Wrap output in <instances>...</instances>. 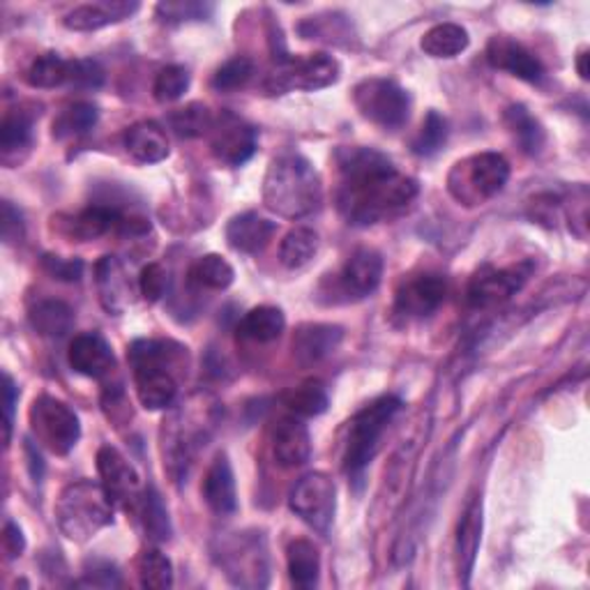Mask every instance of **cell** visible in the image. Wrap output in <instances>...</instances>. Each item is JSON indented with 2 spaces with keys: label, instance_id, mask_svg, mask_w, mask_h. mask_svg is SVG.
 Listing matches in <instances>:
<instances>
[{
  "label": "cell",
  "instance_id": "obj_43",
  "mask_svg": "<svg viewBox=\"0 0 590 590\" xmlns=\"http://www.w3.org/2000/svg\"><path fill=\"white\" fill-rule=\"evenodd\" d=\"M254 76V63L245 56H236L224 63L215 76H213V88L219 93H233L245 88Z\"/></svg>",
  "mask_w": 590,
  "mask_h": 590
},
{
  "label": "cell",
  "instance_id": "obj_45",
  "mask_svg": "<svg viewBox=\"0 0 590 590\" xmlns=\"http://www.w3.org/2000/svg\"><path fill=\"white\" fill-rule=\"evenodd\" d=\"M210 3H196V0H173V3H159L155 8L157 16L167 24H185V22H201L213 14Z\"/></svg>",
  "mask_w": 590,
  "mask_h": 590
},
{
  "label": "cell",
  "instance_id": "obj_24",
  "mask_svg": "<svg viewBox=\"0 0 590 590\" xmlns=\"http://www.w3.org/2000/svg\"><path fill=\"white\" fill-rule=\"evenodd\" d=\"M275 231H277L275 221L261 217L258 213H242L229 221L227 240L236 252L258 254L268 248Z\"/></svg>",
  "mask_w": 590,
  "mask_h": 590
},
{
  "label": "cell",
  "instance_id": "obj_29",
  "mask_svg": "<svg viewBox=\"0 0 590 590\" xmlns=\"http://www.w3.org/2000/svg\"><path fill=\"white\" fill-rule=\"evenodd\" d=\"M287 565H289V579L296 588L312 590L318 586L321 556L314 542L293 540L287 549Z\"/></svg>",
  "mask_w": 590,
  "mask_h": 590
},
{
  "label": "cell",
  "instance_id": "obj_34",
  "mask_svg": "<svg viewBox=\"0 0 590 590\" xmlns=\"http://www.w3.org/2000/svg\"><path fill=\"white\" fill-rule=\"evenodd\" d=\"M236 279V270L227 258L219 254H206L192 263L190 268V281L198 289L208 291H224L229 289Z\"/></svg>",
  "mask_w": 590,
  "mask_h": 590
},
{
  "label": "cell",
  "instance_id": "obj_53",
  "mask_svg": "<svg viewBox=\"0 0 590 590\" xmlns=\"http://www.w3.org/2000/svg\"><path fill=\"white\" fill-rule=\"evenodd\" d=\"M26 453H28V459H31L33 478L39 482V480H43V473H45V463H43V457H39V453L33 447V441H26Z\"/></svg>",
  "mask_w": 590,
  "mask_h": 590
},
{
  "label": "cell",
  "instance_id": "obj_44",
  "mask_svg": "<svg viewBox=\"0 0 590 590\" xmlns=\"http://www.w3.org/2000/svg\"><path fill=\"white\" fill-rule=\"evenodd\" d=\"M190 72L182 65H169L165 70H159L155 84H153V95L157 101H176L190 88Z\"/></svg>",
  "mask_w": 590,
  "mask_h": 590
},
{
  "label": "cell",
  "instance_id": "obj_9",
  "mask_svg": "<svg viewBox=\"0 0 590 590\" xmlns=\"http://www.w3.org/2000/svg\"><path fill=\"white\" fill-rule=\"evenodd\" d=\"M353 101L360 116L381 130H401L411 118V95L393 79H364Z\"/></svg>",
  "mask_w": 590,
  "mask_h": 590
},
{
  "label": "cell",
  "instance_id": "obj_40",
  "mask_svg": "<svg viewBox=\"0 0 590 590\" xmlns=\"http://www.w3.org/2000/svg\"><path fill=\"white\" fill-rule=\"evenodd\" d=\"M141 517H144V526L150 540L167 542L171 538L169 510L155 486H148L144 498H141Z\"/></svg>",
  "mask_w": 590,
  "mask_h": 590
},
{
  "label": "cell",
  "instance_id": "obj_5",
  "mask_svg": "<svg viewBox=\"0 0 590 590\" xmlns=\"http://www.w3.org/2000/svg\"><path fill=\"white\" fill-rule=\"evenodd\" d=\"M401 399L395 395H383L358 411L349 426H346L344 441V471L349 475H360L372 463L378 453L381 438L388 424L401 411Z\"/></svg>",
  "mask_w": 590,
  "mask_h": 590
},
{
  "label": "cell",
  "instance_id": "obj_6",
  "mask_svg": "<svg viewBox=\"0 0 590 590\" xmlns=\"http://www.w3.org/2000/svg\"><path fill=\"white\" fill-rule=\"evenodd\" d=\"M510 180V165L498 153H478L466 157L447 173V192L466 208L482 206L503 192Z\"/></svg>",
  "mask_w": 590,
  "mask_h": 590
},
{
  "label": "cell",
  "instance_id": "obj_15",
  "mask_svg": "<svg viewBox=\"0 0 590 590\" xmlns=\"http://www.w3.org/2000/svg\"><path fill=\"white\" fill-rule=\"evenodd\" d=\"M447 296V281L441 275H420L397 291L395 312L404 318H424L434 314Z\"/></svg>",
  "mask_w": 590,
  "mask_h": 590
},
{
  "label": "cell",
  "instance_id": "obj_12",
  "mask_svg": "<svg viewBox=\"0 0 590 590\" xmlns=\"http://www.w3.org/2000/svg\"><path fill=\"white\" fill-rule=\"evenodd\" d=\"M531 275H533L531 261H521L507 268L484 266L475 273L471 284H468L466 300L473 310L498 308V304L517 296L526 287V281L531 279Z\"/></svg>",
  "mask_w": 590,
  "mask_h": 590
},
{
  "label": "cell",
  "instance_id": "obj_54",
  "mask_svg": "<svg viewBox=\"0 0 590 590\" xmlns=\"http://www.w3.org/2000/svg\"><path fill=\"white\" fill-rule=\"evenodd\" d=\"M577 70L583 81H588V49H581L577 56Z\"/></svg>",
  "mask_w": 590,
  "mask_h": 590
},
{
  "label": "cell",
  "instance_id": "obj_26",
  "mask_svg": "<svg viewBox=\"0 0 590 590\" xmlns=\"http://www.w3.org/2000/svg\"><path fill=\"white\" fill-rule=\"evenodd\" d=\"M125 148L141 165H157L169 157V139L153 120H139L125 132Z\"/></svg>",
  "mask_w": 590,
  "mask_h": 590
},
{
  "label": "cell",
  "instance_id": "obj_46",
  "mask_svg": "<svg viewBox=\"0 0 590 590\" xmlns=\"http://www.w3.org/2000/svg\"><path fill=\"white\" fill-rule=\"evenodd\" d=\"M101 84H105V70L99 68V63H95V60H86V58L70 60V86L95 91Z\"/></svg>",
  "mask_w": 590,
  "mask_h": 590
},
{
  "label": "cell",
  "instance_id": "obj_52",
  "mask_svg": "<svg viewBox=\"0 0 590 590\" xmlns=\"http://www.w3.org/2000/svg\"><path fill=\"white\" fill-rule=\"evenodd\" d=\"M3 395H5V445H10V438H12V422H14V404H16V397H19V388L14 385L12 376L5 374L3 376Z\"/></svg>",
  "mask_w": 590,
  "mask_h": 590
},
{
  "label": "cell",
  "instance_id": "obj_38",
  "mask_svg": "<svg viewBox=\"0 0 590 590\" xmlns=\"http://www.w3.org/2000/svg\"><path fill=\"white\" fill-rule=\"evenodd\" d=\"M136 575L139 581L148 590H167L173 586V565L167 554L159 549L148 546L136 558Z\"/></svg>",
  "mask_w": 590,
  "mask_h": 590
},
{
  "label": "cell",
  "instance_id": "obj_27",
  "mask_svg": "<svg viewBox=\"0 0 590 590\" xmlns=\"http://www.w3.org/2000/svg\"><path fill=\"white\" fill-rule=\"evenodd\" d=\"M120 219H123V215L111 206H91L86 210L68 217V221H60V231L72 240L88 242V240L107 236L111 229H118Z\"/></svg>",
  "mask_w": 590,
  "mask_h": 590
},
{
  "label": "cell",
  "instance_id": "obj_32",
  "mask_svg": "<svg viewBox=\"0 0 590 590\" xmlns=\"http://www.w3.org/2000/svg\"><path fill=\"white\" fill-rule=\"evenodd\" d=\"M318 252V233L308 227H298L279 242V261L284 268L300 270L312 263Z\"/></svg>",
  "mask_w": 590,
  "mask_h": 590
},
{
  "label": "cell",
  "instance_id": "obj_50",
  "mask_svg": "<svg viewBox=\"0 0 590 590\" xmlns=\"http://www.w3.org/2000/svg\"><path fill=\"white\" fill-rule=\"evenodd\" d=\"M0 229H3V240L8 245H14V242L24 240V217L19 213L10 201H3V217H0Z\"/></svg>",
  "mask_w": 590,
  "mask_h": 590
},
{
  "label": "cell",
  "instance_id": "obj_7",
  "mask_svg": "<svg viewBox=\"0 0 590 590\" xmlns=\"http://www.w3.org/2000/svg\"><path fill=\"white\" fill-rule=\"evenodd\" d=\"M215 558L224 575L240 588H263L270 581L268 542L261 533L242 531L229 533L213 546Z\"/></svg>",
  "mask_w": 590,
  "mask_h": 590
},
{
  "label": "cell",
  "instance_id": "obj_48",
  "mask_svg": "<svg viewBox=\"0 0 590 590\" xmlns=\"http://www.w3.org/2000/svg\"><path fill=\"white\" fill-rule=\"evenodd\" d=\"M84 583L93 588H118L120 586V575L113 563L109 561H93L84 569Z\"/></svg>",
  "mask_w": 590,
  "mask_h": 590
},
{
  "label": "cell",
  "instance_id": "obj_39",
  "mask_svg": "<svg viewBox=\"0 0 590 590\" xmlns=\"http://www.w3.org/2000/svg\"><path fill=\"white\" fill-rule=\"evenodd\" d=\"M507 130L513 132V136L519 141V146L523 153L528 155H535L542 150L544 146V130L542 125L538 123V120L528 113L526 107L521 105H513L510 109L505 111L503 116Z\"/></svg>",
  "mask_w": 590,
  "mask_h": 590
},
{
  "label": "cell",
  "instance_id": "obj_18",
  "mask_svg": "<svg viewBox=\"0 0 590 590\" xmlns=\"http://www.w3.org/2000/svg\"><path fill=\"white\" fill-rule=\"evenodd\" d=\"M273 455L281 468L304 466L312 457V436L298 416L281 418L273 432Z\"/></svg>",
  "mask_w": 590,
  "mask_h": 590
},
{
  "label": "cell",
  "instance_id": "obj_20",
  "mask_svg": "<svg viewBox=\"0 0 590 590\" xmlns=\"http://www.w3.org/2000/svg\"><path fill=\"white\" fill-rule=\"evenodd\" d=\"M68 360L76 374L88 378H101L111 374L116 368V358L109 341L97 333L76 335L70 344Z\"/></svg>",
  "mask_w": 590,
  "mask_h": 590
},
{
  "label": "cell",
  "instance_id": "obj_31",
  "mask_svg": "<svg viewBox=\"0 0 590 590\" xmlns=\"http://www.w3.org/2000/svg\"><path fill=\"white\" fill-rule=\"evenodd\" d=\"M480 533H482V503L480 498H473L466 505L463 517L459 521V531H457V554L461 561V573L466 577L473 573L475 554L480 549Z\"/></svg>",
  "mask_w": 590,
  "mask_h": 590
},
{
  "label": "cell",
  "instance_id": "obj_28",
  "mask_svg": "<svg viewBox=\"0 0 590 590\" xmlns=\"http://www.w3.org/2000/svg\"><path fill=\"white\" fill-rule=\"evenodd\" d=\"M31 325L43 335L51 339L65 337L74 328V312L63 300H39L31 308Z\"/></svg>",
  "mask_w": 590,
  "mask_h": 590
},
{
  "label": "cell",
  "instance_id": "obj_35",
  "mask_svg": "<svg viewBox=\"0 0 590 590\" xmlns=\"http://www.w3.org/2000/svg\"><path fill=\"white\" fill-rule=\"evenodd\" d=\"M328 390L321 381H304L284 395V406L298 418H316L328 411Z\"/></svg>",
  "mask_w": 590,
  "mask_h": 590
},
{
  "label": "cell",
  "instance_id": "obj_42",
  "mask_svg": "<svg viewBox=\"0 0 590 590\" xmlns=\"http://www.w3.org/2000/svg\"><path fill=\"white\" fill-rule=\"evenodd\" d=\"M447 136H450V125H447V120L438 111H430L424 118L418 136L413 139V153L420 157H432L445 146Z\"/></svg>",
  "mask_w": 590,
  "mask_h": 590
},
{
  "label": "cell",
  "instance_id": "obj_3",
  "mask_svg": "<svg viewBox=\"0 0 590 590\" xmlns=\"http://www.w3.org/2000/svg\"><path fill=\"white\" fill-rule=\"evenodd\" d=\"M141 406L165 411L178 397V372L188 368V349L161 339H136L128 351Z\"/></svg>",
  "mask_w": 590,
  "mask_h": 590
},
{
  "label": "cell",
  "instance_id": "obj_49",
  "mask_svg": "<svg viewBox=\"0 0 590 590\" xmlns=\"http://www.w3.org/2000/svg\"><path fill=\"white\" fill-rule=\"evenodd\" d=\"M43 263H45V270L53 279H60V281H79L81 275H84V263H81L79 258H63V256L47 254Z\"/></svg>",
  "mask_w": 590,
  "mask_h": 590
},
{
  "label": "cell",
  "instance_id": "obj_23",
  "mask_svg": "<svg viewBox=\"0 0 590 590\" xmlns=\"http://www.w3.org/2000/svg\"><path fill=\"white\" fill-rule=\"evenodd\" d=\"M95 284L101 308L111 316H120L130 304V279L118 256H101L95 266Z\"/></svg>",
  "mask_w": 590,
  "mask_h": 590
},
{
  "label": "cell",
  "instance_id": "obj_25",
  "mask_svg": "<svg viewBox=\"0 0 590 590\" xmlns=\"http://www.w3.org/2000/svg\"><path fill=\"white\" fill-rule=\"evenodd\" d=\"M33 128H35V113L16 107L5 111L3 123H0V155H3L5 165H14V159L28 153L33 146Z\"/></svg>",
  "mask_w": 590,
  "mask_h": 590
},
{
  "label": "cell",
  "instance_id": "obj_2",
  "mask_svg": "<svg viewBox=\"0 0 590 590\" xmlns=\"http://www.w3.org/2000/svg\"><path fill=\"white\" fill-rule=\"evenodd\" d=\"M323 182L308 157L300 153L277 155L263 178V203L284 219L310 217L321 208Z\"/></svg>",
  "mask_w": 590,
  "mask_h": 590
},
{
  "label": "cell",
  "instance_id": "obj_37",
  "mask_svg": "<svg viewBox=\"0 0 590 590\" xmlns=\"http://www.w3.org/2000/svg\"><path fill=\"white\" fill-rule=\"evenodd\" d=\"M97 118H99V111L95 105H88V101H76V105L60 111L58 118L53 120V136L58 141L86 136L97 125Z\"/></svg>",
  "mask_w": 590,
  "mask_h": 590
},
{
  "label": "cell",
  "instance_id": "obj_51",
  "mask_svg": "<svg viewBox=\"0 0 590 590\" xmlns=\"http://www.w3.org/2000/svg\"><path fill=\"white\" fill-rule=\"evenodd\" d=\"M3 549H5L8 561H14L24 554L26 540H24L22 528H19L14 521H8L3 528Z\"/></svg>",
  "mask_w": 590,
  "mask_h": 590
},
{
  "label": "cell",
  "instance_id": "obj_8",
  "mask_svg": "<svg viewBox=\"0 0 590 590\" xmlns=\"http://www.w3.org/2000/svg\"><path fill=\"white\" fill-rule=\"evenodd\" d=\"M339 63L330 53H304L281 56L277 68L266 79V91L270 95H284L291 91H321L339 81Z\"/></svg>",
  "mask_w": 590,
  "mask_h": 590
},
{
  "label": "cell",
  "instance_id": "obj_30",
  "mask_svg": "<svg viewBox=\"0 0 590 590\" xmlns=\"http://www.w3.org/2000/svg\"><path fill=\"white\" fill-rule=\"evenodd\" d=\"M284 328H287L284 312L279 308H270V304H261V308H254L240 321L238 335L256 344H268L275 341Z\"/></svg>",
  "mask_w": 590,
  "mask_h": 590
},
{
  "label": "cell",
  "instance_id": "obj_4",
  "mask_svg": "<svg viewBox=\"0 0 590 590\" xmlns=\"http://www.w3.org/2000/svg\"><path fill=\"white\" fill-rule=\"evenodd\" d=\"M56 521L68 540L88 542L101 528L113 523V498L105 484L76 480L60 492L56 501Z\"/></svg>",
  "mask_w": 590,
  "mask_h": 590
},
{
  "label": "cell",
  "instance_id": "obj_21",
  "mask_svg": "<svg viewBox=\"0 0 590 590\" xmlns=\"http://www.w3.org/2000/svg\"><path fill=\"white\" fill-rule=\"evenodd\" d=\"M201 494L210 510L219 517H229L238 510V492H236V478L229 457L219 453L210 468L206 471L201 484Z\"/></svg>",
  "mask_w": 590,
  "mask_h": 590
},
{
  "label": "cell",
  "instance_id": "obj_41",
  "mask_svg": "<svg viewBox=\"0 0 590 590\" xmlns=\"http://www.w3.org/2000/svg\"><path fill=\"white\" fill-rule=\"evenodd\" d=\"M171 130L182 139H196L215 128V118L206 105L192 101L185 109H178L169 118Z\"/></svg>",
  "mask_w": 590,
  "mask_h": 590
},
{
  "label": "cell",
  "instance_id": "obj_11",
  "mask_svg": "<svg viewBox=\"0 0 590 590\" xmlns=\"http://www.w3.org/2000/svg\"><path fill=\"white\" fill-rule=\"evenodd\" d=\"M289 507L312 531L328 535L337 510V486L328 473L302 475L289 494Z\"/></svg>",
  "mask_w": 590,
  "mask_h": 590
},
{
  "label": "cell",
  "instance_id": "obj_33",
  "mask_svg": "<svg viewBox=\"0 0 590 590\" xmlns=\"http://www.w3.org/2000/svg\"><path fill=\"white\" fill-rule=\"evenodd\" d=\"M468 33L459 24H438L426 31L420 39V47L432 58H455L468 49Z\"/></svg>",
  "mask_w": 590,
  "mask_h": 590
},
{
  "label": "cell",
  "instance_id": "obj_10",
  "mask_svg": "<svg viewBox=\"0 0 590 590\" xmlns=\"http://www.w3.org/2000/svg\"><path fill=\"white\" fill-rule=\"evenodd\" d=\"M28 420L37 443L58 457L70 455L81 438V422L76 413L65 401L51 395H39L33 401Z\"/></svg>",
  "mask_w": 590,
  "mask_h": 590
},
{
  "label": "cell",
  "instance_id": "obj_19",
  "mask_svg": "<svg viewBox=\"0 0 590 590\" xmlns=\"http://www.w3.org/2000/svg\"><path fill=\"white\" fill-rule=\"evenodd\" d=\"M97 471L101 478V484L109 492V496L116 501H130L139 492L141 478L136 468L125 459V455L116 450L113 445H101L97 453Z\"/></svg>",
  "mask_w": 590,
  "mask_h": 590
},
{
  "label": "cell",
  "instance_id": "obj_1",
  "mask_svg": "<svg viewBox=\"0 0 590 590\" xmlns=\"http://www.w3.org/2000/svg\"><path fill=\"white\" fill-rule=\"evenodd\" d=\"M337 167V208L353 227H374L397 217L420 192L416 178L401 173L388 155L374 148H341Z\"/></svg>",
  "mask_w": 590,
  "mask_h": 590
},
{
  "label": "cell",
  "instance_id": "obj_47",
  "mask_svg": "<svg viewBox=\"0 0 590 590\" xmlns=\"http://www.w3.org/2000/svg\"><path fill=\"white\" fill-rule=\"evenodd\" d=\"M167 287H169V273L161 263H148V266L141 270L139 289H141V296H144L148 302H157L165 298Z\"/></svg>",
  "mask_w": 590,
  "mask_h": 590
},
{
  "label": "cell",
  "instance_id": "obj_13",
  "mask_svg": "<svg viewBox=\"0 0 590 590\" xmlns=\"http://www.w3.org/2000/svg\"><path fill=\"white\" fill-rule=\"evenodd\" d=\"M210 148L221 165L242 167L254 157L258 148V132L242 118L233 113H224L219 118V123H215L213 128Z\"/></svg>",
  "mask_w": 590,
  "mask_h": 590
},
{
  "label": "cell",
  "instance_id": "obj_36",
  "mask_svg": "<svg viewBox=\"0 0 590 590\" xmlns=\"http://www.w3.org/2000/svg\"><path fill=\"white\" fill-rule=\"evenodd\" d=\"M26 81L33 88H58V86H70V60H65L60 53H43L37 56L26 70Z\"/></svg>",
  "mask_w": 590,
  "mask_h": 590
},
{
  "label": "cell",
  "instance_id": "obj_22",
  "mask_svg": "<svg viewBox=\"0 0 590 590\" xmlns=\"http://www.w3.org/2000/svg\"><path fill=\"white\" fill-rule=\"evenodd\" d=\"M344 339V330L339 325L330 323H304L298 328L293 337V356L302 364V368H310L321 360L335 353L337 346Z\"/></svg>",
  "mask_w": 590,
  "mask_h": 590
},
{
  "label": "cell",
  "instance_id": "obj_17",
  "mask_svg": "<svg viewBox=\"0 0 590 590\" xmlns=\"http://www.w3.org/2000/svg\"><path fill=\"white\" fill-rule=\"evenodd\" d=\"M136 0H99V3L79 5L65 14L63 26L74 33H93L125 22L139 12Z\"/></svg>",
  "mask_w": 590,
  "mask_h": 590
},
{
  "label": "cell",
  "instance_id": "obj_16",
  "mask_svg": "<svg viewBox=\"0 0 590 590\" xmlns=\"http://www.w3.org/2000/svg\"><path fill=\"white\" fill-rule=\"evenodd\" d=\"M486 60L490 65L526 81V84H540L544 79V68L535 53L528 51L517 39L507 35H496L486 45Z\"/></svg>",
  "mask_w": 590,
  "mask_h": 590
},
{
  "label": "cell",
  "instance_id": "obj_14",
  "mask_svg": "<svg viewBox=\"0 0 590 590\" xmlns=\"http://www.w3.org/2000/svg\"><path fill=\"white\" fill-rule=\"evenodd\" d=\"M383 279V256L376 250L362 248L356 250L341 266L335 291L341 293L346 300H360L372 296Z\"/></svg>",
  "mask_w": 590,
  "mask_h": 590
}]
</instances>
